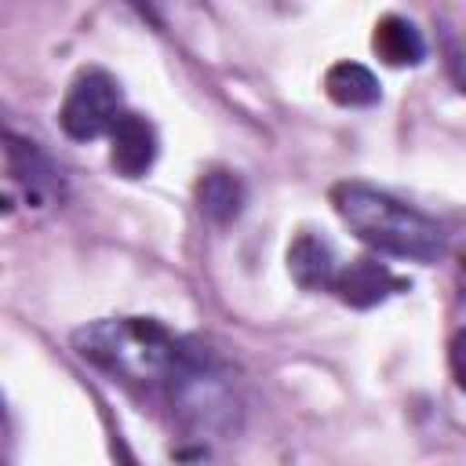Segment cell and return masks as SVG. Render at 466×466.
I'll return each mask as SVG.
<instances>
[{"label":"cell","instance_id":"6da1fadb","mask_svg":"<svg viewBox=\"0 0 466 466\" xmlns=\"http://www.w3.org/2000/svg\"><path fill=\"white\" fill-rule=\"evenodd\" d=\"M331 204L339 218L375 251L411 262H437L448 251V233L426 211L375 189L364 182H339L331 189Z\"/></svg>","mask_w":466,"mask_h":466},{"label":"cell","instance_id":"7a4b0ae2","mask_svg":"<svg viewBox=\"0 0 466 466\" xmlns=\"http://www.w3.org/2000/svg\"><path fill=\"white\" fill-rule=\"evenodd\" d=\"M76 353L124 382H167L189 350V339L171 335L149 317H106L73 331Z\"/></svg>","mask_w":466,"mask_h":466},{"label":"cell","instance_id":"3957f363","mask_svg":"<svg viewBox=\"0 0 466 466\" xmlns=\"http://www.w3.org/2000/svg\"><path fill=\"white\" fill-rule=\"evenodd\" d=\"M120 113V87L106 69H84L58 109V124L73 142H91L109 131Z\"/></svg>","mask_w":466,"mask_h":466},{"label":"cell","instance_id":"277c9868","mask_svg":"<svg viewBox=\"0 0 466 466\" xmlns=\"http://www.w3.org/2000/svg\"><path fill=\"white\" fill-rule=\"evenodd\" d=\"M106 135H109V164H113L116 175L142 178L153 167L160 146H157V127L142 113L120 109Z\"/></svg>","mask_w":466,"mask_h":466},{"label":"cell","instance_id":"5b68a950","mask_svg":"<svg viewBox=\"0 0 466 466\" xmlns=\"http://www.w3.org/2000/svg\"><path fill=\"white\" fill-rule=\"evenodd\" d=\"M404 288H408V280H400L379 258H353V262L339 266L335 269V280H331V291L346 306H357V309H371V306L386 302L390 295H397Z\"/></svg>","mask_w":466,"mask_h":466},{"label":"cell","instance_id":"8992f818","mask_svg":"<svg viewBox=\"0 0 466 466\" xmlns=\"http://www.w3.org/2000/svg\"><path fill=\"white\" fill-rule=\"evenodd\" d=\"M335 269H339V258H335V248L324 237L299 233L291 240V248H288V273L295 277V284L302 291H331Z\"/></svg>","mask_w":466,"mask_h":466},{"label":"cell","instance_id":"52a82bcc","mask_svg":"<svg viewBox=\"0 0 466 466\" xmlns=\"http://www.w3.org/2000/svg\"><path fill=\"white\" fill-rule=\"evenodd\" d=\"M244 200H248V186L240 182V175H233L226 167H208L197 178V208L204 218H211L218 226L233 222L244 211Z\"/></svg>","mask_w":466,"mask_h":466},{"label":"cell","instance_id":"ba28073f","mask_svg":"<svg viewBox=\"0 0 466 466\" xmlns=\"http://www.w3.org/2000/svg\"><path fill=\"white\" fill-rule=\"evenodd\" d=\"M371 47L386 66H419L426 58V40L415 29V22L400 18V15H386L379 18L375 33H371Z\"/></svg>","mask_w":466,"mask_h":466},{"label":"cell","instance_id":"9c48e42d","mask_svg":"<svg viewBox=\"0 0 466 466\" xmlns=\"http://www.w3.org/2000/svg\"><path fill=\"white\" fill-rule=\"evenodd\" d=\"M324 91L335 106H346V109H364L379 102V80L360 62H335L324 76Z\"/></svg>","mask_w":466,"mask_h":466},{"label":"cell","instance_id":"30bf717a","mask_svg":"<svg viewBox=\"0 0 466 466\" xmlns=\"http://www.w3.org/2000/svg\"><path fill=\"white\" fill-rule=\"evenodd\" d=\"M7 142H11V146H7L11 167H15L18 182H25V189H33V193H55V189L62 186L58 171L51 167V160H47L33 142H25V138H7Z\"/></svg>","mask_w":466,"mask_h":466},{"label":"cell","instance_id":"8fae6325","mask_svg":"<svg viewBox=\"0 0 466 466\" xmlns=\"http://www.w3.org/2000/svg\"><path fill=\"white\" fill-rule=\"evenodd\" d=\"M142 18H149L153 25H160V11H157V0H127Z\"/></svg>","mask_w":466,"mask_h":466}]
</instances>
